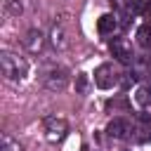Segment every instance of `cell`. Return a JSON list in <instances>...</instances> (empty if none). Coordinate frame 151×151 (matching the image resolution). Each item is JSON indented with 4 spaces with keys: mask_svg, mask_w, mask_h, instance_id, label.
<instances>
[{
    "mask_svg": "<svg viewBox=\"0 0 151 151\" xmlns=\"http://www.w3.org/2000/svg\"><path fill=\"white\" fill-rule=\"evenodd\" d=\"M94 85L101 90H111L113 85H118V73L113 71L111 64H99L94 68Z\"/></svg>",
    "mask_w": 151,
    "mask_h": 151,
    "instance_id": "obj_4",
    "label": "cell"
},
{
    "mask_svg": "<svg viewBox=\"0 0 151 151\" xmlns=\"http://www.w3.org/2000/svg\"><path fill=\"white\" fill-rule=\"evenodd\" d=\"M116 28H118V21H116L113 14H101V17H99V21H97V31H99L101 35H113Z\"/></svg>",
    "mask_w": 151,
    "mask_h": 151,
    "instance_id": "obj_9",
    "label": "cell"
},
{
    "mask_svg": "<svg viewBox=\"0 0 151 151\" xmlns=\"http://www.w3.org/2000/svg\"><path fill=\"white\" fill-rule=\"evenodd\" d=\"M0 71H2L5 80L19 83V80H24L26 73H28V64H26L24 57H19V54H14V52H9V50H2V52H0Z\"/></svg>",
    "mask_w": 151,
    "mask_h": 151,
    "instance_id": "obj_1",
    "label": "cell"
},
{
    "mask_svg": "<svg viewBox=\"0 0 151 151\" xmlns=\"http://www.w3.org/2000/svg\"><path fill=\"white\" fill-rule=\"evenodd\" d=\"M0 2H2V9H5L9 17H21V12H24L21 0H0Z\"/></svg>",
    "mask_w": 151,
    "mask_h": 151,
    "instance_id": "obj_11",
    "label": "cell"
},
{
    "mask_svg": "<svg viewBox=\"0 0 151 151\" xmlns=\"http://www.w3.org/2000/svg\"><path fill=\"white\" fill-rule=\"evenodd\" d=\"M116 2H118V5H123V2H125V0H116Z\"/></svg>",
    "mask_w": 151,
    "mask_h": 151,
    "instance_id": "obj_15",
    "label": "cell"
},
{
    "mask_svg": "<svg viewBox=\"0 0 151 151\" xmlns=\"http://www.w3.org/2000/svg\"><path fill=\"white\" fill-rule=\"evenodd\" d=\"M47 40H50V45H52L54 50H66V47H68V31H66L64 21H54V24L50 26Z\"/></svg>",
    "mask_w": 151,
    "mask_h": 151,
    "instance_id": "obj_6",
    "label": "cell"
},
{
    "mask_svg": "<svg viewBox=\"0 0 151 151\" xmlns=\"http://www.w3.org/2000/svg\"><path fill=\"white\" fill-rule=\"evenodd\" d=\"M134 101L139 106H151V85H142L134 94Z\"/></svg>",
    "mask_w": 151,
    "mask_h": 151,
    "instance_id": "obj_12",
    "label": "cell"
},
{
    "mask_svg": "<svg viewBox=\"0 0 151 151\" xmlns=\"http://www.w3.org/2000/svg\"><path fill=\"white\" fill-rule=\"evenodd\" d=\"M127 132H130V123H127L125 118H113V120L106 125V134H109L111 139H125Z\"/></svg>",
    "mask_w": 151,
    "mask_h": 151,
    "instance_id": "obj_8",
    "label": "cell"
},
{
    "mask_svg": "<svg viewBox=\"0 0 151 151\" xmlns=\"http://www.w3.org/2000/svg\"><path fill=\"white\" fill-rule=\"evenodd\" d=\"M109 50H111V54H113L118 61H123V64H130V61L134 59L132 45H130L127 38H111V40H109Z\"/></svg>",
    "mask_w": 151,
    "mask_h": 151,
    "instance_id": "obj_5",
    "label": "cell"
},
{
    "mask_svg": "<svg viewBox=\"0 0 151 151\" xmlns=\"http://www.w3.org/2000/svg\"><path fill=\"white\" fill-rule=\"evenodd\" d=\"M87 85H90L87 76H85V73H78V76H76V92H78V94H85V92H87Z\"/></svg>",
    "mask_w": 151,
    "mask_h": 151,
    "instance_id": "obj_14",
    "label": "cell"
},
{
    "mask_svg": "<svg viewBox=\"0 0 151 151\" xmlns=\"http://www.w3.org/2000/svg\"><path fill=\"white\" fill-rule=\"evenodd\" d=\"M0 151H24V146L9 132H2V137H0Z\"/></svg>",
    "mask_w": 151,
    "mask_h": 151,
    "instance_id": "obj_10",
    "label": "cell"
},
{
    "mask_svg": "<svg viewBox=\"0 0 151 151\" xmlns=\"http://www.w3.org/2000/svg\"><path fill=\"white\" fill-rule=\"evenodd\" d=\"M68 78H71V76H68V68H64V66H50V68H45L42 76H40L42 85H45L50 92H61V90H66Z\"/></svg>",
    "mask_w": 151,
    "mask_h": 151,
    "instance_id": "obj_2",
    "label": "cell"
},
{
    "mask_svg": "<svg viewBox=\"0 0 151 151\" xmlns=\"http://www.w3.org/2000/svg\"><path fill=\"white\" fill-rule=\"evenodd\" d=\"M24 47H26L31 54H40L42 47H45V35H42V31H38V28L26 31V35H24Z\"/></svg>",
    "mask_w": 151,
    "mask_h": 151,
    "instance_id": "obj_7",
    "label": "cell"
},
{
    "mask_svg": "<svg viewBox=\"0 0 151 151\" xmlns=\"http://www.w3.org/2000/svg\"><path fill=\"white\" fill-rule=\"evenodd\" d=\"M137 42L142 47H149L151 45V24H142L139 31H137Z\"/></svg>",
    "mask_w": 151,
    "mask_h": 151,
    "instance_id": "obj_13",
    "label": "cell"
},
{
    "mask_svg": "<svg viewBox=\"0 0 151 151\" xmlns=\"http://www.w3.org/2000/svg\"><path fill=\"white\" fill-rule=\"evenodd\" d=\"M66 132H68V123H66L64 118H57V116H47V118H45V137H47L52 144L61 142V139L66 137Z\"/></svg>",
    "mask_w": 151,
    "mask_h": 151,
    "instance_id": "obj_3",
    "label": "cell"
}]
</instances>
